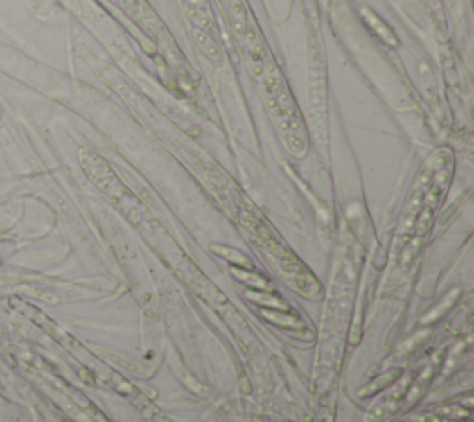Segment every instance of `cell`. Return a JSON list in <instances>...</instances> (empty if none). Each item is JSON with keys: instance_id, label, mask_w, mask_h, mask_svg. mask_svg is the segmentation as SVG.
Wrapping results in <instances>:
<instances>
[{"instance_id": "cell-1", "label": "cell", "mask_w": 474, "mask_h": 422, "mask_svg": "<svg viewBox=\"0 0 474 422\" xmlns=\"http://www.w3.org/2000/svg\"><path fill=\"white\" fill-rule=\"evenodd\" d=\"M362 17H363V21L367 23L369 28L373 30L374 35L384 41L385 45H389V46L398 45V39H396V35L391 32L389 26H387V24H385L384 21H382V19L376 15V13L371 12L369 8H362Z\"/></svg>"}, {"instance_id": "cell-2", "label": "cell", "mask_w": 474, "mask_h": 422, "mask_svg": "<svg viewBox=\"0 0 474 422\" xmlns=\"http://www.w3.org/2000/svg\"><path fill=\"white\" fill-rule=\"evenodd\" d=\"M197 39H198V43H200V46H204L206 43H211V39H209L206 34H197ZM206 52H208V54H211V56H213V60H219L220 58L217 45H209V49L206 46Z\"/></svg>"}]
</instances>
